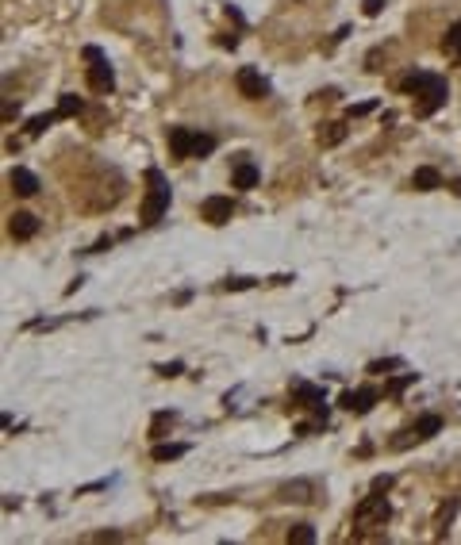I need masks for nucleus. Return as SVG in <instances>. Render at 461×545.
Returning a JSON list of instances; mask_svg holds the SVG:
<instances>
[{
    "mask_svg": "<svg viewBox=\"0 0 461 545\" xmlns=\"http://www.w3.org/2000/svg\"><path fill=\"white\" fill-rule=\"evenodd\" d=\"M231 181H235V188H254L258 185V166L254 162H238L235 173H231Z\"/></svg>",
    "mask_w": 461,
    "mask_h": 545,
    "instance_id": "nucleus-11",
    "label": "nucleus"
},
{
    "mask_svg": "<svg viewBox=\"0 0 461 545\" xmlns=\"http://www.w3.org/2000/svg\"><path fill=\"white\" fill-rule=\"evenodd\" d=\"M231 212H235V207H231V200H227V196H212V200H204V207H200V215H204L208 223H227V219H231Z\"/></svg>",
    "mask_w": 461,
    "mask_h": 545,
    "instance_id": "nucleus-7",
    "label": "nucleus"
},
{
    "mask_svg": "<svg viewBox=\"0 0 461 545\" xmlns=\"http://www.w3.org/2000/svg\"><path fill=\"white\" fill-rule=\"evenodd\" d=\"M403 92H412L415 100V112L419 116H434L442 104H446V97H450V88H446V81L434 77V73H408V77L400 81Z\"/></svg>",
    "mask_w": 461,
    "mask_h": 545,
    "instance_id": "nucleus-1",
    "label": "nucleus"
},
{
    "mask_svg": "<svg viewBox=\"0 0 461 545\" xmlns=\"http://www.w3.org/2000/svg\"><path fill=\"white\" fill-rule=\"evenodd\" d=\"M288 542H292V545H312L315 542V530H312V526H292V530H288Z\"/></svg>",
    "mask_w": 461,
    "mask_h": 545,
    "instance_id": "nucleus-16",
    "label": "nucleus"
},
{
    "mask_svg": "<svg viewBox=\"0 0 461 545\" xmlns=\"http://www.w3.org/2000/svg\"><path fill=\"white\" fill-rule=\"evenodd\" d=\"M8 181H12V188H16L20 196H35V192H39V177L31 173V169H12Z\"/></svg>",
    "mask_w": 461,
    "mask_h": 545,
    "instance_id": "nucleus-10",
    "label": "nucleus"
},
{
    "mask_svg": "<svg viewBox=\"0 0 461 545\" xmlns=\"http://www.w3.org/2000/svg\"><path fill=\"white\" fill-rule=\"evenodd\" d=\"M235 85H238V92H242L246 100H262L265 92H269V85H265V77H262V73H258L254 66H242V69H238Z\"/></svg>",
    "mask_w": 461,
    "mask_h": 545,
    "instance_id": "nucleus-5",
    "label": "nucleus"
},
{
    "mask_svg": "<svg viewBox=\"0 0 461 545\" xmlns=\"http://www.w3.org/2000/svg\"><path fill=\"white\" fill-rule=\"evenodd\" d=\"M35 231H39V219H35V215L31 212H16L12 215V238H35Z\"/></svg>",
    "mask_w": 461,
    "mask_h": 545,
    "instance_id": "nucleus-9",
    "label": "nucleus"
},
{
    "mask_svg": "<svg viewBox=\"0 0 461 545\" xmlns=\"http://www.w3.org/2000/svg\"><path fill=\"white\" fill-rule=\"evenodd\" d=\"M54 119H58V112H54V116H35V119H31V127H27V135H31V138L42 135V131H47V127L54 123Z\"/></svg>",
    "mask_w": 461,
    "mask_h": 545,
    "instance_id": "nucleus-19",
    "label": "nucleus"
},
{
    "mask_svg": "<svg viewBox=\"0 0 461 545\" xmlns=\"http://www.w3.org/2000/svg\"><path fill=\"white\" fill-rule=\"evenodd\" d=\"M438 430H442V419H438V415H423V419L412 427V438H434Z\"/></svg>",
    "mask_w": 461,
    "mask_h": 545,
    "instance_id": "nucleus-14",
    "label": "nucleus"
},
{
    "mask_svg": "<svg viewBox=\"0 0 461 545\" xmlns=\"http://www.w3.org/2000/svg\"><path fill=\"white\" fill-rule=\"evenodd\" d=\"M147 181H150V192H147V204H142V223L154 227L158 219L166 215V207H169V188H166V181H162L158 169H150Z\"/></svg>",
    "mask_w": 461,
    "mask_h": 545,
    "instance_id": "nucleus-3",
    "label": "nucleus"
},
{
    "mask_svg": "<svg viewBox=\"0 0 461 545\" xmlns=\"http://www.w3.org/2000/svg\"><path fill=\"white\" fill-rule=\"evenodd\" d=\"M381 8H384V0H362V12H365V16H381Z\"/></svg>",
    "mask_w": 461,
    "mask_h": 545,
    "instance_id": "nucleus-21",
    "label": "nucleus"
},
{
    "mask_svg": "<svg viewBox=\"0 0 461 545\" xmlns=\"http://www.w3.org/2000/svg\"><path fill=\"white\" fill-rule=\"evenodd\" d=\"M388 499L384 496H369V499H362L358 503V511H353V522L362 526V530H373V526H384L388 522Z\"/></svg>",
    "mask_w": 461,
    "mask_h": 545,
    "instance_id": "nucleus-4",
    "label": "nucleus"
},
{
    "mask_svg": "<svg viewBox=\"0 0 461 545\" xmlns=\"http://www.w3.org/2000/svg\"><path fill=\"white\" fill-rule=\"evenodd\" d=\"M346 138V123H327V131H319V147H338Z\"/></svg>",
    "mask_w": 461,
    "mask_h": 545,
    "instance_id": "nucleus-15",
    "label": "nucleus"
},
{
    "mask_svg": "<svg viewBox=\"0 0 461 545\" xmlns=\"http://www.w3.org/2000/svg\"><path fill=\"white\" fill-rule=\"evenodd\" d=\"M88 88L100 92V97H108L112 88H116V73H112V66L104 58H97L92 66H88Z\"/></svg>",
    "mask_w": 461,
    "mask_h": 545,
    "instance_id": "nucleus-6",
    "label": "nucleus"
},
{
    "mask_svg": "<svg viewBox=\"0 0 461 545\" xmlns=\"http://www.w3.org/2000/svg\"><path fill=\"white\" fill-rule=\"evenodd\" d=\"M442 50H446V58H450V62H458V66H461V20L453 23L450 31H446V39H442Z\"/></svg>",
    "mask_w": 461,
    "mask_h": 545,
    "instance_id": "nucleus-13",
    "label": "nucleus"
},
{
    "mask_svg": "<svg viewBox=\"0 0 461 545\" xmlns=\"http://www.w3.org/2000/svg\"><path fill=\"white\" fill-rule=\"evenodd\" d=\"M412 185L419 188V192H434V188L442 185V177H438V169H431V166H423V169H415V177H412Z\"/></svg>",
    "mask_w": 461,
    "mask_h": 545,
    "instance_id": "nucleus-12",
    "label": "nucleus"
},
{
    "mask_svg": "<svg viewBox=\"0 0 461 545\" xmlns=\"http://www.w3.org/2000/svg\"><path fill=\"white\" fill-rule=\"evenodd\" d=\"M81 107H85V104H81V97H69V92H66V97L58 100V116H77Z\"/></svg>",
    "mask_w": 461,
    "mask_h": 545,
    "instance_id": "nucleus-18",
    "label": "nucleus"
},
{
    "mask_svg": "<svg viewBox=\"0 0 461 545\" xmlns=\"http://www.w3.org/2000/svg\"><path fill=\"white\" fill-rule=\"evenodd\" d=\"M296 396L304 399L308 407H319V403H323V392H319V388H312V384H300V388H296Z\"/></svg>",
    "mask_w": 461,
    "mask_h": 545,
    "instance_id": "nucleus-17",
    "label": "nucleus"
},
{
    "mask_svg": "<svg viewBox=\"0 0 461 545\" xmlns=\"http://www.w3.org/2000/svg\"><path fill=\"white\" fill-rule=\"evenodd\" d=\"M373 403H377V392L373 388H358V392H346V396H342V407L346 411H358V415H365Z\"/></svg>",
    "mask_w": 461,
    "mask_h": 545,
    "instance_id": "nucleus-8",
    "label": "nucleus"
},
{
    "mask_svg": "<svg viewBox=\"0 0 461 545\" xmlns=\"http://www.w3.org/2000/svg\"><path fill=\"white\" fill-rule=\"evenodd\" d=\"M185 453V446H154V461H173Z\"/></svg>",
    "mask_w": 461,
    "mask_h": 545,
    "instance_id": "nucleus-20",
    "label": "nucleus"
},
{
    "mask_svg": "<svg viewBox=\"0 0 461 545\" xmlns=\"http://www.w3.org/2000/svg\"><path fill=\"white\" fill-rule=\"evenodd\" d=\"M169 150H173V157H204L216 150V138L188 131V127H169Z\"/></svg>",
    "mask_w": 461,
    "mask_h": 545,
    "instance_id": "nucleus-2",
    "label": "nucleus"
}]
</instances>
